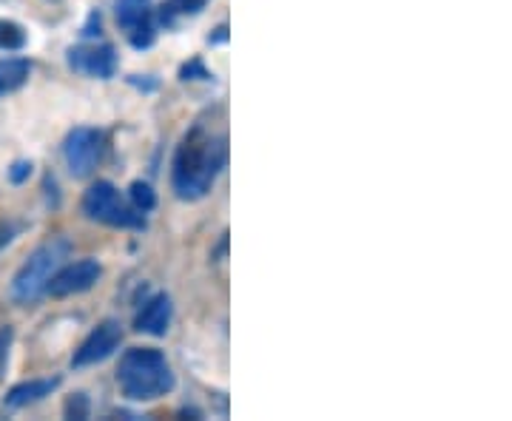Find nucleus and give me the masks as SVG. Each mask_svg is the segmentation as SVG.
<instances>
[{"label":"nucleus","instance_id":"nucleus-2","mask_svg":"<svg viewBox=\"0 0 512 421\" xmlns=\"http://www.w3.org/2000/svg\"><path fill=\"white\" fill-rule=\"evenodd\" d=\"M117 382L120 390L134 402H151L171 393L174 387V373L165 359V353L157 348H131L120 359L117 367Z\"/></svg>","mask_w":512,"mask_h":421},{"label":"nucleus","instance_id":"nucleus-5","mask_svg":"<svg viewBox=\"0 0 512 421\" xmlns=\"http://www.w3.org/2000/svg\"><path fill=\"white\" fill-rule=\"evenodd\" d=\"M63 157L74 177H89L103 157V134L94 129H74L66 137Z\"/></svg>","mask_w":512,"mask_h":421},{"label":"nucleus","instance_id":"nucleus-1","mask_svg":"<svg viewBox=\"0 0 512 421\" xmlns=\"http://www.w3.org/2000/svg\"><path fill=\"white\" fill-rule=\"evenodd\" d=\"M225 165V140L205 129L185 134L174 157V191L180 200H202Z\"/></svg>","mask_w":512,"mask_h":421},{"label":"nucleus","instance_id":"nucleus-4","mask_svg":"<svg viewBox=\"0 0 512 421\" xmlns=\"http://www.w3.org/2000/svg\"><path fill=\"white\" fill-rule=\"evenodd\" d=\"M83 211H86L89 220L106 222V225H114V228H143V214L134 205H126L120 191L109 180H97L86 191Z\"/></svg>","mask_w":512,"mask_h":421},{"label":"nucleus","instance_id":"nucleus-19","mask_svg":"<svg viewBox=\"0 0 512 421\" xmlns=\"http://www.w3.org/2000/svg\"><path fill=\"white\" fill-rule=\"evenodd\" d=\"M205 3H208V0H171V6H168V9L183 12V15H197L200 9H205Z\"/></svg>","mask_w":512,"mask_h":421},{"label":"nucleus","instance_id":"nucleus-22","mask_svg":"<svg viewBox=\"0 0 512 421\" xmlns=\"http://www.w3.org/2000/svg\"><path fill=\"white\" fill-rule=\"evenodd\" d=\"M225 40H228V26H220V29H217V35L208 37V43H211V46H214V43H225Z\"/></svg>","mask_w":512,"mask_h":421},{"label":"nucleus","instance_id":"nucleus-9","mask_svg":"<svg viewBox=\"0 0 512 421\" xmlns=\"http://www.w3.org/2000/svg\"><path fill=\"white\" fill-rule=\"evenodd\" d=\"M171 313H174L171 296L168 293H157V296L148 299L140 316H137V330L148 333V336H165V330L171 325Z\"/></svg>","mask_w":512,"mask_h":421},{"label":"nucleus","instance_id":"nucleus-20","mask_svg":"<svg viewBox=\"0 0 512 421\" xmlns=\"http://www.w3.org/2000/svg\"><path fill=\"white\" fill-rule=\"evenodd\" d=\"M15 234H18V228L12 222H0V251L15 239Z\"/></svg>","mask_w":512,"mask_h":421},{"label":"nucleus","instance_id":"nucleus-7","mask_svg":"<svg viewBox=\"0 0 512 421\" xmlns=\"http://www.w3.org/2000/svg\"><path fill=\"white\" fill-rule=\"evenodd\" d=\"M100 274H103V268L97 265V259H80V262H72V265H63L52 276L46 293H52V296L60 299V296L89 291V288H94V282L100 279Z\"/></svg>","mask_w":512,"mask_h":421},{"label":"nucleus","instance_id":"nucleus-6","mask_svg":"<svg viewBox=\"0 0 512 421\" xmlns=\"http://www.w3.org/2000/svg\"><path fill=\"white\" fill-rule=\"evenodd\" d=\"M120 342H123V328H120V322H103V325H97V328L89 333V339L80 345V350L74 353L72 365L74 367H89L97 365V362H106L114 350L120 348Z\"/></svg>","mask_w":512,"mask_h":421},{"label":"nucleus","instance_id":"nucleus-17","mask_svg":"<svg viewBox=\"0 0 512 421\" xmlns=\"http://www.w3.org/2000/svg\"><path fill=\"white\" fill-rule=\"evenodd\" d=\"M32 168H35V165L29 163V160H18V163L9 168V183H26V180L32 177Z\"/></svg>","mask_w":512,"mask_h":421},{"label":"nucleus","instance_id":"nucleus-12","mask_svg":"<svg viewBox=\"0 0 512 421\" xmlns=\"http://www.w3.org/2000/svg\"><path fill=\"white\" fill-rule=\"evenodd\" d=\"M143 18H148V0H117V23L134 29Z\"/></svg>","mask_w":512,"mask_h":421},{"label":"nucleus","instance_id":"nucleus-16","mask_svg":"<svg viewBox=\"0 0 512 421\" xmlns=\"http://www.w3.org/2000/svg\"><path fill=\"white\" fill-rule=\"evenodd\" d=\"M89 399H86V393H74L69 396V402H66V419H89Z\"/></svg>","mask_w":512,"mask_h":421},{"label":"nucleus","instance_id":"nucleus-3","mask_svg":"<svg viewBox=\"0 0 512 421\" xmlns=\"http://www.w3.org/2000/svg\"><path fill=\"white\" fill-rule=\"evenodd\" d=\"M69 251H72V245H69L66 239L43 242L35 254L20 265V271L15 274V279H12V288H9L12 299H15L18 305H35L37 299L46 293V288H49L52 276H55L57 271L63 268V262L69 259Z\"/></svg>","mask_w":512,"mask_h":421},{"label":"nucleus","instance_id":"nucleus-21","mask_svg":"<svg viewBox=\"0 0 512 421\" xmlns=\"http://www.w3.org/2000/svg\"><path fill=\"white\" fill-rule=\"evenodd\" d=\"M191 74H200V77H211V74L202 69V63H197V60H194L191 66H185V69H183V80H191Z\"/></svg>","mask_w":512,"mask_h":421},{"label":"nucleus","instance_id":"nucleus-18","mask_svg":"<svg viewBox=\"0 0 512 421\" xmlns=\"http://www.w3.org/2000/svg\"><path fill=\"white\" fill-rule=\"evenodd\" d=\"M12 339H15L12 328H0V376H3L6 362H9V348H12Z\"/></svg>","mask_w":512,"mask_h":421},{"label":"nucleus","instance_id":"nucleus-11","mask_svg":"<svg viewBox=\"0 0 512 421\" xmlns=\"http://www.w3.org/2000/svg\"><path fill=\"white\" fill-rule=\"evenodd\" d=\"M29 72H32V66L23 57H6V60H0V94H9L20 89L29 80Z\"/></svg>","mask_w":512,"mask_h":421},{"label":"nucleus","instance_id":"nucleus-13","mask_svg":"<svg viewBox=\"0 0 512 421\" xmlns=\"http://www.w3.org/2000/svg\"><path fill=\"white\" fill-rule=\"evenodd\" d=\"M23 46H26V32L12 20H0V49L15 52V49H23Z\"/></svg>","mask_w":512,"mask_h":421},{"label":"nucleus","instance_id":"nucleus-14","mask_svg":"<svg viewBox=\"0 0 512 421\" xmlns=\"http://www.w3.org/2000/svg\"><path fill=\"white\" fill-rule=\"evenodd\" d=\"M128 197H131V205H134V208H137L140 214H146V211H154V205H157V197H154V191H151V185H148V183H134V185H131Z\"/></svg>","mask_w":512,"mask_h":421},{"label":"nucleus","instance_id":"nucleus-15","mask_svg":"<svg viewBox=\"0 0 512 421\" xmlns=\"http://www.w3.org/2000/svg\"><path fill=\"white\" fill-rule=\"evenodd\" d=\"M151 43H154V23H151V15H148V18H143L134 26L131 46H134V49H148Z\"/></svg>","mask_w":512,"mask_h":421},{"label":"nucleus","instance_id":"nucleus-10","mask_svg":"<svg viewBox=\"0 0 512 421\" xmlns=\"http://www.w3.org/2000/svg\"><path fill=\"white\" fill-rule=\"evenodd\" d=\"M57 387H60V379H57V376H52V379H32V382L15 385L9 390V396H6V407H9V410L29 407V404L52 396V390H57Z\"/></svg>","mask_w":512,"mask_h":421},{"label":"nucleus","instance_id":"nucleus-8","mask_svg":"<svg viewBox=\"0 0 512 421\" xmlns=\"http://www.w3.org/2000/svg\"><path fill=\"white\" fill-rule=\"evenodd\" d=\"M69 66H72L74 72L106 80L117 69V55H114L111 46H89V49L77 46V49L69 52Z\"/></svg>","mask_w":512,"mask_h":421}]
</instances>
